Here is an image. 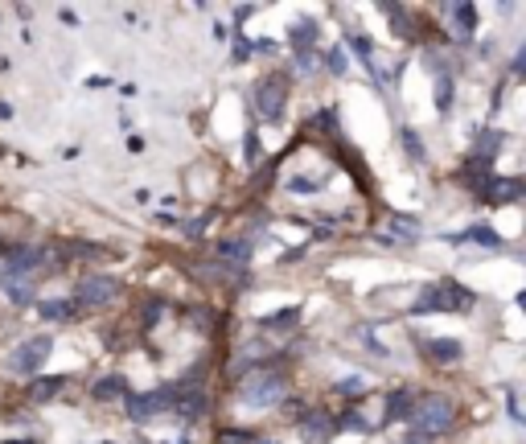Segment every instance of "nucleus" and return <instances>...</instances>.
Listing matches in <instances>:
<instances>
[{
	"label": "nucleus",
	"mask_w": 526,
	"mask_h": 444,
	"mask_svg": "<svg viewBox=\"0 0 526 444\" xmlns=\"http://www.w3.org/2000/svg\"><path fill=\"white\" fill-rule=\"evenodd\" d=\"M452 239H473V243H481V247H502L497 230H489V226H473V230H465V235H452Z\"/></svg>",
	"instance_id": "22"
},
{
	"label": "nucleus",
	"mask_w": 526,
	"mask_h": 444,
	"mask_svg": "<svg viewBox=\"0 0 526 444\" xmlns=\"http://www.w3.org/2000/svg\"><path fill=\"white\" fill-rule=\"evenodd\" d=\"M312 66H317V58H312V54H296V70H301V74H308Z\"/></svg>",
	"instance_id": "34"
},
{
	"label": "nucleus",
	"mask_w": 526,
	"mask_h": 444,
	"mask_svg": "<svg viewBox=\"0 0 526 444\" xmlns=\"http://www.w3.org/2000/svg\"><path fill=\"white\" fill-rule=\"evenodd\" d=\"M391 226H394V235H399V239L415 243V219H391Z\"/></svg>",
	"instance_id": "28"
},
{
	"label": "nucleus",
	"mask_w": 526,
	"mask_h": 444,
	"mask_svg": "<svg viewBox=\"0 0 526 444\" xmlns=\"http://www.w3.org/2000/svg\"><path fill=\"white\" fill-rule=\"evenodd\" d=\"M49 350H54L49 333H38V338L21 342V346L8 354V370H13V374H38L45 366V358H49Z\"/></svg>",
	"instance_id": "3"
},
{
	"label": "nucleus",
	"mask_w": 526,
	"mask_h": 444,
	"mask_svg": "<svg viewBox=\"0 0 526 444\" xmlns=\"http://www.w3.org/2000/svg\"><path fill=\"white\" fill-rule=\"evenodd\" d=\"M337 428H350V432H370V424H366L358 411H346V424H337Z\"/></svg>",
	"instance_id": "30"
},
{
	"label": "nucleus",
	"mask_w": 526,
	"mask_h": 444,
	"mask_svg": "<svg viewBox=\"0 0 526 444\" xmlns=\"http://www.w3.org/2000/svg\"><path fill=\"white\" fill-rule=\"evenodd\" d=\"M38 267H42V251H33V247H13V251L4 255L0 276H25V280H33Z\"/></svg>",
	"instance_id": "9"
},
{
	"label": "nucleus",
	"mask_w": 526,
	"mask_h": 444,
	"mask_svg": "<svg viewBox=\"0 0 526 444\" xmlns=\"http://www.w3.org/2000/svg\"><path fill=\"white\" fill-rule=\"evenodd\" d=\"M407 424L415 428V436L407 444H428L456 424V407H452L448 395H415V407H411Z\"/></svg>",
	"instance_id": "1"
},
{
	"label": "nucleus",
	"mask_w": 526,
	"mask_h": 444,
	"mask_svg": "<svg viewBox=\"0 0 526 444\" xmlns=\"http://www.w3.org/2000/svg\"><path fill=\"white\" fill-rule=\"evenodd\" d=\"M284 391H288V379L276 370V366H260L251 379H243V387H239V403L243 407H276V403L284 399Z\"/></svg>",
	"instance_id": "2"
},
{
	"label": "nucleus",
	"mask_w": 526,
	"mask_h": 444,
	"mask_svg": "<svg viewBox=\"0 0 526 444\" xmlns=\"http://www.w3.org/2000/svg\"><path fill=\"white\" fill-rule=\"evenodd\" d=\"M399 140H403V148H407V157H411V161L420 165V161H424V144H420V136L411 132V128H403V132H399Z\"/></svg>",
	"instance_id": "26"
},
{
	"label": "nucleus",
	"mask_w": 526,
	"mask_h": 444,
	"mask_svg": "<svg viewBox=\"0 0 526 444\" xmlns=\"http://www.w3.org/2000/svg\"><path fill=\"white\" fill-rule=\"evenodd\" d=\"M440 292H444V309L448 312H465L477 305V296H473V288H465V284H440Z\"/></svg>",
	"instance_id": "14"
},
{
	"label": "nucleus",
	"mask_w": 526,
	"mask_h": 444,
	"mask_svg": "<svg viewBox=\"0 0 526 444\" xmlns=\"http://www.w3.org/2000/svg\"><path fill=\"white\" fill-rule=\"evenodd\" d=\"M424 354L432 358V362H461L465 358V346L456 338H432V342H424Z\"/></svg>",
	"instance_id": "13"
},
{
	"label": "nucleus",
	"mask_w": 526,
	"mask_h": 444,
	"mask_svg": "<svg viewBox=\"0 0 526 444\" xmlns=\"http://www.w3.org/2000/svg\"><path fill=\"white\" fill-rule=\"evenodd\" d=\"M284 99H288V79L284 74H267L260 87H255V111H260L267 124H276L284 116Z\"/></svg>",
	"instance_id": "4"
},
{
	"label": "nucleus",
	"mask_w": 526,
	"mask_h": 444,
	"mask_svg": "<svg viewBox=\"0 0 526 444\" xmlns=\"http://www.w3.org/2000/svg\"><path fill=\"white\" fill-rule=\"evenodd\" d=\"M461 181H465L477 198H485V189H489V181H493V161H485V157H469V161L461 165Z\"/></svg>",
	"instance_id": "10"
},
{
	"label": "nucleus",
	"mask_w": 526,
	"mask_h": 444,
	"mask_svg": "<svg viewBox=\"0 0 526 444\" xmlns=\"http://www.w3.org/2000/svg\"><path fill=\"white\" fill-rule=\"evenodd\" d=\"M0 288L8 292L13 305H33V280H25V276H0Z\"/></svg>",
	"instance_id": "15"
},
{
	"label": "nucleus",
	"mask_w": 526,
	"mask_h": 444,
	"mask_svg": "<svg viewBox=\"0 0 526 444\" xmlns=\"http://www.w3.org/2000/svg\"><path fill=\"white\" fill-rule=\"evenodd\" d=\"M128 415L132 420H148L157 411H169L173 407V387H157V391H128Z\"/></svg>",
	"instance_id": "5"
},
{
	"label": "nucleus",
	"mask_w": 526,
	"mask_h": 444,
	"mask_svg": "<svg viewBox=\"0 0 526 444\" xmlns=\"http://www.w3.org/2000/svg\"><path fill=\"white\" fill-rule=\"evenodd\" d=\"M411 407H415V391H391L387 395V424H399V420H407L411 415Z\"/></svg>",
	"instance_id": "16"
},
{
	"label": "nucleus",
	"mask_w": 526,
	"mask_h": 444,
	"mask_svg": "<svg viewBox=\"0 0 526 444\" xmlns=\"http://www.w3.org/2000/svg\"><path fill=\"white\" fill-rule=\"evenodd\" d=\"M358 387H362V383H358V379H350V383H342L337 391H342V395H358Z\"/></svg>",
	"instance_id": "35"
},
{
	"label": "nucleus",
	"mask_w": 526,
	"mask_h": 444,
	"mask_svg": "<svg viewBox=\"0 0 526 444\" xmlns=\"http://www.w3.org/2000/svg\"><path fill=\"white\" fill-rule=\"evenodd\" d=\"M346 66H350V62H346V49H342V45L329 49V70H333V74H346Z\"/></svg>",
	"instance_id": "29"
},
{
	"label": "nucleus",
	"mask_w": 526,
	"mask_h": 444,
	"mask_svg": "<svg viewBox=\"0 0 526 444\" xmlns=\"http://www.w3.org/2000/svg\"><path fill=\"white\" fill-rule=\"evenodd\" d=\"M411 312H415V317H424V312H448L444 309V292H440V284H428V288L415 296Z\"/></svg>",
	"instance_id": "17"
},
{
	"label": "nucleus",
	"mask_w": 526,
	"mask_h": 444,
	"mask_svg": "<svg viewBox=\"0 0 526 444\" xmlns=\"http://www.w3.org/2000/svg\"><path fill=\"white\" fill-rule=\"evenodd\" d=\"M333 432H337V420L329 415V411H305V420H301V436L308 444H329L333 441Z\"/></svg>",
	"instance_id": "8"
},
{
	"label": "nucleus",
	"mask_w": 526,
	"mask_h": 444,
	"mask_svg": "<svg viewBox=\"0 0 526 444\" xmlns=\"http://www.w3.org/2000/svg\"><path fill=\"white\" fill-rule=\"evenodd\" d=\"M317 185H321V181H312V177H292V189H296V193H312Z\"/></svg>",
	"instance_id": "32"
},
{
	"label": "nucleus",
	"mask_w": 526,
	"mask_h": 444,
	"mask_svg": "<svg viewBox=\"0 0 526 444\" xmlns=\"http://www.w3.org/2000/svg\"><path fill=\"white\" fill-rule=\"evenodd\" d=\"M115 292H120V284H115L111 276H87V280L79 284L74 301H79L83 309H99V305H107V301H111Z\"/></svg>",
	"instance_id": "7"
},
{
	"label": "nucleus",
	"mask_w": 526,
	"mask_h": 444,
	"mask_svg": "<svg viewBox=\"0 0 526 444\" xmlns=\"http://www.w3.org/2000/svg\"><path fill=\"white\" fill-rule=\"evenodd\" d=\"M436 107H440V111H448V107H452V79H448L444 70H436Z\"/></svg>",
	"instance_id": "24"
},
{
	"label": "nucleus",
	"mask_w": 526,
	"mask_h": 444,
	"mask_svg": "<svg viewBox=\"0 0 526 444\" xmlns=\"http://www.w3.org/2000/svg\"><path fill=\"white\" fill-rule=\"evenodd\" d=\"M62 387H66V379H62V374H54V379H33V383H29V399L45 403V399H54Z\"/></svg>",
	"instance_id": "20"
},
{
	"label": "nucleus",
	"mask_w": 526,
	"mask_h": 444,
	"mask_svg": "<svg viewBox=\"0 0 526 444\" xmlns=\"http://www.w3.org/2000/svg\"><path fill=\"white\" fill-rule=\"evenodd\" d=\"M518 193H523V181L518 177H493L489 181V189H485V202L506 206V202H518Z\"/></svg>",
	"instance_id": "11"
},
{
	"label": "nucleus",
	"mask_w": 526,
	"mask_h": 444,
	"mask_svg": "<svg viewBox=\"0 0 526 444\" xmlns=\"http://www.w3.org/2000/svg\"><path fill=\"white\" fill-rule=\"evenodd\" d=\"M161 309H165V301H161V296H152V301L144 305V325H152V321L161 317Z\"/></svg>",
	"instance_id": "31"
},
{
	"label": "nucleus",
	"mask_w": 526,
	"mask_h": 444,
	"mask_svg": "<svg viewBox=\"0 0 526 444\" xmlns=\"http://www.w3.org/2000/svg\"><path fill=\"white\" fill-rule=\"evenodd\" d=\"M38 312H42L45 321H70V317H74V305H70V301H42Z\"/></svg>",
	"instance_id": "21"
},
{
	"label": "nucleus",
	"mask_w": 526,
	"mask_h": 444,
	"mask_svg": "<svg viewBox=\"0 0 526 444\" xmlns=\"http://www.w3.org/2000/svg\"><path fill=\"white\" fill-rule=\"evenodd\" d=\"M202 230H206V219H189L185 222V235H189V239H198Z\"/></svg>",
	"instance_id": "33"
},
{
	"label": "nucleus",
	"mask_w": 526,
	"mask_h": 444,
	"mask_svg": "<svg viewBox=\"0 0 526 444\" xmlns=\"http://www.w3.org/2000/svg\"><path fill=\"white\" fill-rule=\"evenodd\" d=\"M497 144H502V136H497V132H481V136H477V152H473V157H485V161H493Z\"/></svg>",
	"instance_id": "25"
},
{
	"label": "nucleus",
	"mask_w": 526,
	"mask_h": 444,
	"mask_svg": "<svg viewBox=\"0 0 526 444\" xmlns=\"http://www.w3.org/2000/svg\"><path fill=\"white\" fill-rule=\"evenodd\" d=\"M206 407H210V399H206L202 383H177L173 387V407L169 411H177L181 420H198V415H206Z\"/></svg>",
	"instance_id": "6"
},
{
	"label": "nucleus",
	"mask_w": 526,
	"mask_h": 444,
	"mask_svg": "<svg viewBox=\"0 0 526 444\" xmlns=\"http://www.w3.org/2000/svg\"><path fill=\"white\" fill-rule=\"evenodd\" d=\"M452 17H456V33L461 38H473V29H477V4H452Z\"/></svg>",
	"instance_id": "19"
},
{
	"label": "nucleus",
	"mask_w": 526,
	"mask_h": 444,
	"mask_svg": "<svg viewBox=\"0 0 526 444\" xmlns=\"http://www.w3.org/2000/svg\"><path fill=\"white\" fill-rule=\"evenodd\" d=\"M312 42H317V25H312V21H296V25L288 29V45H292L296 54H308Z\"/></svg>",
	"instance_id": "18"
},
{
	"label": "nucleus",
	"mask_w": 526,
	"mask_h": 444,
	"mask_svg": "<svg viewBox=\"0 0 526 444\" xmlns=\"http://www.w3.org/2000/svg\"><path fill=\"white\" fill-rule=\"evenodd\" d=\"M218 260L226 267H234V271H243L247 260H251V239H226L218 247Z\"/></svg>",
	"instance_id": "12"
},
{
	"label": "nucleus",
	"mask_w": 526,
	"mask_h": 444,
	"mask_svg": "<svg viewBox=\"0 0 526 444\" xmlns=\"http://www.w3.org/2000/svg\"><path fill=\"white\" fill-rule=\"evenodd\" d=\"M120 391H124V379L120 374H107V379L95 383V399H115Z\"/></svg>",
	"instance_id": "23"
},
{
	"label": "nucleus",
	"mask_w": 526,
	"mask_h": 444,
	"mask_svg": "<svg viewBox=\"0 0 526 444\" xmlns=\"http://www.w3.org/2000/svg\"><path fill=\"white\" fill-rule=\"evenodd\" d=\"M288 321H296V309H284V312H271V317H260V329H284Z\"/></svg>",
	"instance_id": "27"
}]
</instances>
